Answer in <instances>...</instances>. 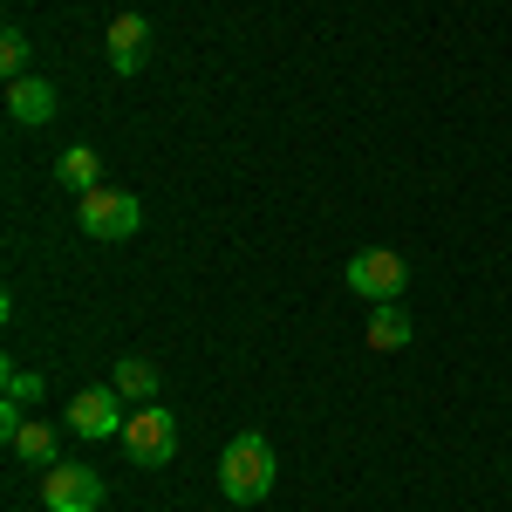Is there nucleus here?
Masks as SVG:
<instances>
[{"instance_id":"7","label":"nucleus","mask_w":512,"mask_h":512,"mask_svg":"<svg viewBox=\"0 0 512 512\" xmlns=\"http://www.w3.org/2000/svg\"><path fill=\"white\" fill-rule=\"evenodd\" d=\"M55 110H62V96H55V82H48V76L7 82V117H14V123H28V130H35V123H48Z\"/></svg>"},{"instance_id":"4","label":"nucleus","mask_w":512,"mask_h":512,"mask_svg":"<svg viewBox=\"0 0 512 512\" xmlns=\"http://www.w3.org/2000/svg\"><path fill=\"white\" fill-rule=\"evenodd\" d=\"M103 499H110V485L89 465H48L41 472V506L48 512H96Z\"/></svg>"},{"instance_id":"14","label":"nucleus","mask_w":512,"mask_h":512,"mask_svg":"<svg viewBox=\"0 0 512 512\" xmlns=\"http://www.w3.org/2000/svg\"><path fill=\"white\" fill-rule=\"evenodd\" d=\"M0 69H7V82L28 76V35H21V28H7V35H0Z\"/></svg>"},{"instance_id":"2","label":"nucleus","mask_w":512,"mask_h":512,"mask_svg":"<svg viewBox=\"0 0 512 512\" xmlns=\"http://www.w3.org/2000/svg\"><path fill=\"white\" fill-rule=\"evenodd\" d=\"M117 444H123V458H130V465L158 472V465H171V451H178V417H171L164 403H137Z\"/></svg>"},{"instance_id":"3","label":"nucleus","mask_w":512,"mask_h":512,"mask_svg":"<svg viewBox=\"0 0 512 512\" xmlns=\"http://www.w3.org/2000/svg\"><path fill=\"white\" fill-rule=\"evenodd\" d=\"M76 219H82L89 239H130L137 226H144V205H137L130 192H117V185H96V192H82Z\"/></svg>"},{"instance_id":"10","label":"nucleus","mask_w":512,"mask_h":512,"mask_svg":"<svg viewBox=\"0 0 512 512\" xmlns=\"http://www.w3.org/2000/svg\"><path fill=\"white\" fill-rule=\"evenodd\" d=\"M110 383H117V396H130V403H158L164 369H151L144 355H123L117 369H110Z\"/></svg>"},{"instance_id":"12","label":"nucleus","mask_w":512,"mask_h":512,"mask_svg":"<svg viewBox=\"0 0 512 512\" xmlns=\"http://www.w3.org/2000/svg\"><path fill=\"white\" fill-rule=\"evenodd\" d=\"M403 342H410V315L396 301H376L369 308V349H403Z\"/></svg>"},{"instance_id":"5","label":"nucleus","mask_w":512,"mask_h":512,"mask_svg":"<svg viewBox=\"0 0 512 512\" xmlns=\"http://www.w3.org/2000/svg\"><path fill=\"white\" fill-rule=\"evenodd\" d=\"M123 396H117V383H96V390H76L69 396V431L76 437H89V444H103V437H123Z\"/></svg>"},{"instance_id":"11","label":"nucleus","mask_w":512,"mask_h":512,"mask_svg":"<svg viewBox=\"0 0 512 512\" xmlns=\"http://www.w3.org/2000/svg\"><path fill=\"white\" fill-rule=\"evenodd\" d=\"M7 451H14L21 465H35V472H48V465H62V458H55V431H48L41 417H28V424L14 431V444H7Z\"/></svg>"},{"instance_id":"8","label":"nucleus","mask_w":512,"mask_h":512,"mask_svg":"<svg viewBox=\"0 0 512 512\" xmlns=\"http://www.w3.org/2000/svg\"><path fill=\"white\" fill-rule=\"evenodd\" d=\"M144 41H151V21L144 14H117L110 21V69L117 76H137L144 69Z\"/></svg>"},{"instance_id":"13","label":"nucleus","mask_w":512,"mask_h":512,"mask_svg":"<svg viewBox=\"0 0 512 512\" xmlns=\"http://www.w3.org/2000/svg\"><path fill=\"white\" fill-rule=\"evenodd\" d=\"M0 383H7V403H41V390H48V376L41 369H21V362H0Z\"/></svg>"},{"instance_id":"6","label":"nucleus","mask_w":512,"mask_h":512,"mask_svg":"<svg viewBox=\"0 0 512 512\" xmlns=\"http://www.w3.org/2000/svg\"><path fill=\"white\" fill-rule=\"evenodd\" d=\"M403 280H410V267L396 260L390 246H362V253L349 260V287L362 294V301H396Z\"/></svg>"},{"instance_id":"1","label":"nucleus","mask_w":512,"mask_h":512,"mask_svg":"<svg viewBox=\"0 0 512 512\" xmlns=\"http://www.w3.org/2000/svg\"><path fill=\"white\" fill-rule=\"evenodd\" d=\"M219 492L233 506H260L274 492V444L260 431H239L226 451H219Z\"/></svg>"},{"instance_id":"9","label":"nucleus","mask_w":512,"mask_h":512,"mask_svg":"<svg viewBox=\"0 0 512 512\" xmlns=\"http://www.w3.org/2000/svg\"><path fill=\"white\" fill-rule=\"evenodd\" d=\"M55 185H69V192H96L103 185V151L96 144H69L62 158H55Z\"/></svg>"}]
</instances>
